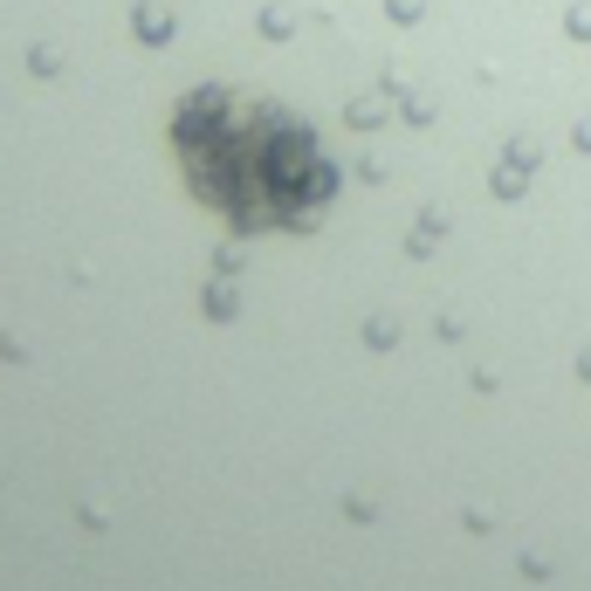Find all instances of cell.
I'll return each mask as SVG.
<instances>
[{
	"label": "cell",
	"mask_w": 591,
	"mask_h": 591,
	"mask_svg": "<svg viewBox=\"0 0 591 591\" xmlns=\"http://www.w3.org/2000/svg\"><path fill=\"white\" fill-rule=\"evenodd\" d=\"M173 151L193 200L234 234H296L337 193V173L309 125L262 97L193 90L173 117Z\"/></svg>",
	"instance_id": "obj_1"
}]
</instances>
